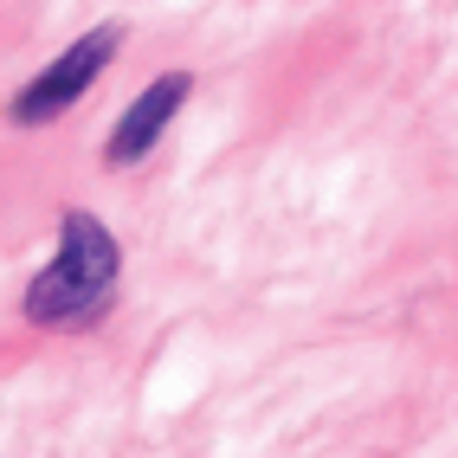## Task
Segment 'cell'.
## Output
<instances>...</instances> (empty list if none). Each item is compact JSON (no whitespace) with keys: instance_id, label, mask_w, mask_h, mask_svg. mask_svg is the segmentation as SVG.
Returning <instances> with one entry per match:
<instances>
[{"instance_id":"cell-3","label":"cell","mask_w":458,"mask_h":458,"mask_svg":"<svg viewBox=\"0 0 458 458\" xmlns=\"http://www.w3.org/2000/svg\"><path fill=\"white\" fill-rule=\"evenodd\" d=\"M188 90H194V78H188V72H162V78H156V84H148L142 98L123 110V123L110 130L104 162H110V168H136V162L148 156V148L162 142V130L174 123V110L188 104Z\"/></svg>"},{"instance_id":"cell-1","label":"cell","mask_w":458,"mask_h":458,"mask_svg":"<svg viewBox=\"0 0 458 458\" xmlns=\"http://www.w3.org/2000/svg\"><path fill=\"white\" fill-rule=\"evenodd\" d=\"M116 278H123V252H116L110 226L98 213L72 207L65 220H58V252L52 265L39 271L33 284H26V323L39 329H72V323H98L116 297Z\"/></svg>"},{"instance_id":"cell-2","label":"cell","mask_w":458,"mask_h":458,"mask_svg":"<svg viewBox=\"0 0 458 458\" xmlns=\"http://www.w3.org/2000/svg\"><path fill=\"white\" fill-rule=\"evenodd\" d=\"M116 46H123V26H98V33L72 39L33 84H20V98H13L7 116H13L20 130H46V123H58V116H65V110L84 98V90L98 84V72L116 58Z\"/></svg>"}]
</instances>
